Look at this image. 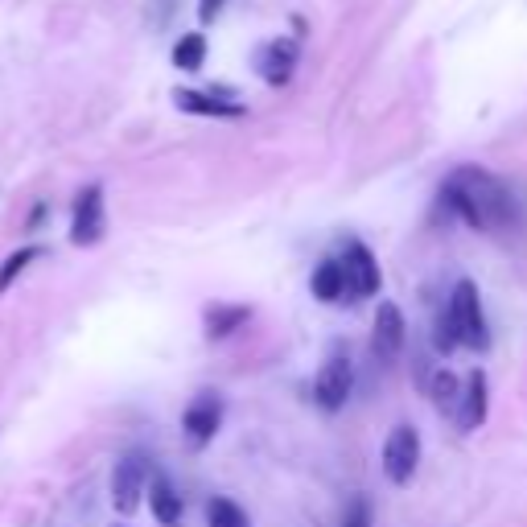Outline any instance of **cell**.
I'll use <instances>...</instances> for the list:
<instances>
[{"mask_svg":"<svg viewBox=\"0 0 527 527\" xmlns=\"http://www.w3.org/2000/svg\"><path fill=\"white\" fill-rule=\"evenodd\" d=\"M42 256H46V248H38V243H29V248L13 252L5 264H0V293H9V289H13V280H17L33 260H42Z\"/></svg>","mask_w":527,"mask_h":527,"instance_id":"ac0fdd59","label":"cell"},{"mask_svg":"<svg viewBox=\"0 0 527 527\" xmlns=\"http://www.w3.org/2000/svg\"><path fill=\"white\" fill-rule=\"evenodd\" d=\"M486 408H490V383L482 371H470L466 388H462V404H458V425L462 433H474L486 425Z\"/></svg>","mask_w":527,"mask_h":527,"instance_id":"7c38bea8","label":"cell"},{"mask_svg":"<svg viewBox=\"0 0 527 527\" xmlns=\"http://www.w3.org/2000/svg\"><path fill=\"white\" fill-rule=\"evenodd\" d=\"M182 429H186V437H190L194 449L210 445V441H215V433L223 429V400H219L215 392H202V396L186 408Z\"/></svg>","mask_w":527,"mask_h":527,"instance_id":"9c48e42d","label":"cell"},{"mask_svg":"<svg viewBox=\"0 0 527 527\" xmlns=\"http://www.w3.org/2000/svg\"><path fill=\"white\" fill-rule=\"evenodd\" d=\"M441 202L474 231H499L519 219V202L503 178L478 165H458L441 186Z\"/></svg>","mask_w":527,"mask_h":527,"instance_id":"6da1fadb","label":"cell"},{"mask_svg":"<svg viewBox=\"0 0 527 527\" xmlns=\"http://www.w3.org/2000/svg\"><path fill=\"white\" fill-rule=\"evenodd\" d=\"M420 466V433L412 425H396L383 441V474L392 486H408Z\"/></svg>","mask_w":527,"mask_h":527,"instance_id":"277c9868","label":"cell"},{"mask_svg":"<svg viewBox=\"0 0 527 527\" xmlns=\"http://www.w3.org/2000/svg\"><path fill=\"white\" fill-rule=\"evenodd\" d=\"M342 527H371V503L367 499H355L342 515Z\"/></svg>","mask_w":527,"mask_h":527,"instance_id":"44dd1931","label":"cell"},{"mask_svg":"<svg viewBox=\"0 0 527 527\" xmlns=\"http://www.w3.org/2000/svg\"><path fill=\"white\" fill-rule=\"evenodd\" d=\"M342 268H346V285H350V301H363V297H375L383 276H379V260L371 256L367 243H350L346 256H342Z\"/></svg>","mask_w":527,"mask_h":527,"instance_id":"52a82bcc","label":"cell"},{"mask_svg":"<svg viewBox=\"0 0 527 527\" xmlns=\"http://www.w3.org/2000/svg\"><path fill=\"white\" fill-rule=\"evenodd\" d=\"M206 33L202 29H194V33H182L178 42H173V66L178 70H186V75H194V70H202V62H206Z\"/></svg>","mask_w":527,"mask_h":527,"instance_id":"2e32d148","label":"cell"},{"mask_svg":"<svg viewBox=\"0 0 527 527\" xmlns=\"http://www.w3.org/2000/svg\"><path fill=\"white\" fill-rule=\"evenodd\" d=\"M173 103L190 116H206V120H239L248 116V103L231 99L227 91H173Z\"/></svg>","mask_w":527,"mask_h":527,"instance_id":"ba28073f","label":"cell"},{"mask_svg":"<svg viewBox=\"0 0 527 527\" xmlns=\"http://www.w3.org/2000/svg\"><path fill=\"white\" fill-rule=\"evenodd\" d=\"M248 318H252L248 305H210V309H206V338H210V342H223V338H231L239 326H248Z\"/></svg>","mask_w":527,"mask_h":527,"instance_id":"5bb4252c","label":"cell"},{"mask_svg":"<svg viewBox=\"0 0 527 527\" xmlns=\"http://www.w3.org/2000/svg\"><path fill=\"white\" fill-rule=\"evenodd\" d=\"M206 527H252V519H248V511H243L239 503L215 495L206 503Z\"/></svg>","mask_w":527,"mask_h":527,"instance_id":"e0dca14e","label":"cell"},{"mask_svg":"<svg viewBox=\"0 0 527 527\" xmlns=\"http://www.w3.org/2000/svg\"><path fill=\"white\" fill-rule=\"evenodd\" d=\"M404 338H408V326H404L400 305L383 301L379 313H375V330H371V355H375V363H392L404 350Z\"/></svg>","mask_w":527,"mask_h":527,"instance_id":"8992f818","label":"cell"},{"mask_svg":"<svg viewBox=\"0 0 527 527\" xmlns=\"http://www.w3.org/2000/svg\"><path fill=\"white\" fill-rule=\"evenodd\" d=\"M140 495H145V462L136 453H128L112 470V507L120 515H132L140 507Z\"/></svg>","mask_w":527,"mask_h":527,"instance_id":"8fae6325","label":"cell"},{"mask_svg":"<svg viewBox=\"0 0 527 527\" xmlns=\"http://www.w3.org/2000/svg\"><path fill=\"white\" fill-rule=\"evenodd\" d=\"M223 9H227V0H198V21L202 25H215L223 17Z\"/></svg>","mask_w":527,"mask_h":527,"instance_id":"7402d4cb","label":"cell"},{"mask_svg":"<svg viewBox=\"0 0 527 527\" xmlns=\"http://www.w3.org/2000/svg\"><path fill=\"white\" fill-rule=\"evenodd\" d=\"M149 507H153V515H157V523H165V527H173V523H182V511H186V503H182V495L173 490L165 478H157L153 486H149Z\"/></svg>","mask_w":527,"mask_h":527,"instance_id":"9a60e30c","label":"cell"},{"mask_svg":"<svg viewBox=\"0 0 527 527\" xmlns=\"http://www.w3.org/2000/svg\"><path fill=\"white\" fill-rule=\"evenodd\" d=\"M449 313L458 322V334H462V346L470 350H486L490 346V330H486V313H482V301H478V285L474 280H458L449 293Z\"/></svg>","mask_w":527,"mask_h":527,"instance_id":"7a4b0ae2","label":"cell"},{"mask_svg":"<svg viewBox=\"0 0 527 527\" xmlns=\"http://www.w3.org/2000/svg\"><path fill=\"white\" fill-rule=\"evenodd\" d=\"M309 289H313V297L326 301V305L350 301V285H346V268H342V260H322L318 268H313V276H309Z\"/></svg>","mask_w":527,"mask_h":527,"instance_id":"4fadbf2b","label":"cell"},{"mask_svg":"<svg viewBox=\"0 0 527 527\" xmlns=\"http://www.w3.org/2000/svg\"><path fill=\"white\" fill-rule=\"evenodd\" d=\"M301 58V46L293 38H276V42H264L260 54H256V70L268 87H285L293 79V66Z\"/></svg>","mask_w":527,"mask_h":527,"instance_id":"30bf717a","label":"cell"},{"mask_svg":"<svg viewBox=\"0 0 527 527\" xmlns=\"http://www.w3.org/2000/svg\"><path fill=\"white\" fill-rule=\"evenodd\" d=\"M429 392H433V404L441 412H449V408L462 404V383H458V375H453V371H437L433 383H429Z\"/></svg>","mask_w":527,"mask_h":527,"instance_id":"d6986e66","label":"cell"},{"mask_svg":"<svg viewBox=\"0 0 527 527\" xmlns=\"http://www.w3.org/2000/svg\"><path fill=\"white\" fill-rule=\"evenodd\" d=\"M433 346H437V355H453V350L462 346V334H458V322H453L449 305L437 313V322H433Z\"/></svg>","mask_w":527,"mask_h":527,"instance_id":"ffe728a7","label":"cell"},{"mask_svg":"<svg viewBox=\"0 0 527 527\" xmlns=\"http://www.w3.org/2000/svg\"><path fill=\"white\" fill-rule=\"evenodd\" d=\"M350 388H355V367H350L346 355H330L322 363L318 379H313V400H318L322 412H338V408H346Z\"/></svg>","mask_w":527,"mask_h":527,"instance_id":"5b68a950","label":"cell"},{"mask_svg":"<svg viewBox=\"0 0 527 527\" xmlns=\"http://www.w3.org/2000/svg\"><path fill=\"white\" fill-rule=\"evenodd\" d=\"M108 235V210H103V186L91 182L75 198V215H70V243L75 248H95Z\"/></svg>","mask_w":527,"mask_h":527,"instance_id":"3957f363","label":"cell"}]
</instances>
